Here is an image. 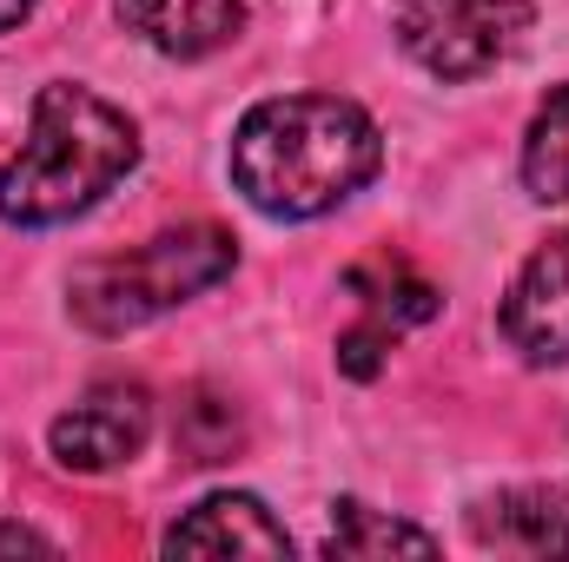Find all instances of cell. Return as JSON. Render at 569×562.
<instances>
[{
    "label": "cell",
    "instance_id": "obj_7",
    "mask_svg": "<svg viewBox=\"0 0 569 562\" xmlns=\"http://www.w3.org/2000/svg\"><path fill=\"white\" fill-rule=\"evenodd\" d=\"M470 536L483 550L563 562L569 556V483H510L470 503Z\"/></svg>",
    "mask_w": 569,
    "mask_h": 562
},
{
    "label": "cell",
    "instance_id": "obj_9",
    "mask_svg": "<svg viewBox=\"0 0 569 562\" xmlns=\"http://www.w3.org/2000/svg\"><path fill=\"white\" fill-rule=\"evenodd\" d=\"M127 33H140L166 60H206L239 40L246 0H113Z\"/></svg>",
    "mask_w": 569,
    "mask_h": 562
},
{
    "label": "cell",
    "instance_id": "obj_11",
    "mask_svg": "<svg viewBox=\"0 0 569 562\" xmlns=\"http://www.w3.org/2000/svg\"><path fill=\"white\" fill-rule=\"evenodd\" d=\"M517 172H523V192L537 205H563L569 199V80L537 107L523 152H517Z\"/></svg>",
    "mask_w": 569,
    "mask_h": 562
},
{
    "label": "cell",
    "instance_id": "obj_3",
    "mask_svg": "<svg viewBox=\"0 0 569 562\" xmlns=\"http://www.w3.org/2000/svg\"><path fill=\"white\" fill-rule=\"evenodd\" d=\"M232 265H239V245L226 225H179V232H159L120 259L80 265L67 284V311L93 338H127L152 318L192 304L219 279H232Z\"/></svg>",
    "mask_w": 569,
    "mask_h": 562
},
{
    "label": "cell",
    "instance_id": "obj_10",
    "mask_svg": "<svg viewBox=\"0 0 569 562\" xmlns=\"http://www.w3.org/2000/svg\"><path fill=\"white\" fill-rule=\"evenodd\" d=\"M325 556L331 562H378V556H437V536L418 523H398L358 496L331 503V530H325Z\"/></svg>",
    "mask_w": 569,
    "mask_h": 562
},
{
    "label": "cell",
    "instance_id": "obj_14",
    "mask_svg": "<svg viewBox=\"0 0 569 562\" xmlns=\"http://www.w3.org/2000/svg\"><path fill=\"white\" fill-rule=\"evenodd\" d=\"M385 351H391V324H385V318H365L358 331H345V338H338V371L365 384V378H378V371H385Z\"/></svg>",
    "mask_w": 569,
    "mask_h": 562
},
{
    "label": "cell",
    "instance_id": "obj_2",
    "mask_svg": "<svg viewBox=\"0 0 569 562\" xmlns=\"http://www.w3.org/2000/svg\"><path fill=\"white\" fill-rule=\"evenodd\" d=\"M140 165V127L93 87L53 80L33 93L27 140L0 165V219L20 232L93 212Z\"/></svg>",
    "mask_w": 569,
    "mask_h": 562
},
{
    "label": "cell",
    "instance_id": "obj_16",
    "mask_svg": "<svg viewBox=\"0 0 569 562\" xmlns=\"http://www.w3.org/2000/svg\"><path fill=\"white\" fill-rule=\"evenodd\" d=\"M27 13H33V0H0V33H7V27H20Z\"/></svg>",
    "mask_w": 569,
    "mask_h": 562
},
{
    "label": "cell",
    "instance_id": "obj_15",
    "mask_svg": "<svg viewBox=\"0 0 569 562\" xmlns=\"http://www.w3.org/2000/svg\"><path fill=\"white\" fill-rule=\"evenodd\" d=\"M0 556H60V543L27 523H0Z\"/></svg>",
    "mask_w": 569,
    "mask_h": 562
},
{
    "label": "cell",
    "instance_id": "obj_8",
    "mask_svg": "<svg viewBox=\"0 0 569 562\" xmlns=\"http://www.w3.org/2000/svg\"><path fill=\"white\" fill-rule=\"evenodd\" d=\"M166 556H291V530L252 490H219L166 530Z\"/></svg>",
    "mask_w": 569,
    "mask_h": 562
},
{
    "label": "cell",
    "instance_id": "obj_6",
    "mask_svg": "<svg viewBox=\"0 0 569 562\" xmlns=\"http://www.w3.org/2000/svg\"><path fill=\"white\" fill-rule=\"evenodd\" d=\"M497 324L510 351H523V364H569V225L523 259V272L503 291Z\"/></svg>",
    "mask_w": 569,
    "mask_h": 562
},
{
    "label": "cell",
    "instance_id": "obj_5",
    "mask_svg": "<svg viewBox=\"0 0 569 562\" xmlns=\"http://www.w3.org/2000/svg\"><path fill=\"white\" fill-rule=\"evenodd\" d=\"M152 436V391L127 384V378H107L93 384L73 411H60L47 430V450L60 456V470H80V476H107L120 463H133Z\"/></svg>",
    "mask_w": 569,
    "mask_h": 562
},
{
    "label": "cell",
    "instance_id": "obj_1",
    "mask_svg": "<svg viewBox=\"0 0 569 562\" xmlns=\"http://www.w3.org/2000/svg\"><path fill=\"white\" fill-rule=\"evenodd\" d=\"M385 165V133L358 100L279 93L232 133V185L266 219H318L365 192Z\"/></svg>",
    "mask_w": 569,
    "mask_h": 562
},
{
    "label": "cell",
    "instance_id": "obj_13",
    "mask_svg": "<svg viewBox=\"0 0 569 562\" xmlns=\"http://www.w3.org/2000/svg\"><path fill=\"white\" fill-rule=\"evenodd\" d=\"M345 284H351V291L371 304V318H385L391 331H398V324H425V318H437V284L418 279L411 265H351Z\"/></svg>",
    "mask_w": 569,
    "mask_h": 562
},
{
    "label": "cell",
    "instance_id": "obj_4",
    "mask_svg": "<svg viewBox=\"0 0 569 562\" xmlns=\"http://www.w3.org/2000/svg\"><path fill=\"white\" fill-rule=\"evenodd\" d=\"M398 47L430 80H477L503 67L530 33V0H398L391 7Z\"/></svg>",
    "mask_w": 569,
    "mask_h": 562
},
{
    "label": "cell",
    "instance_id": "obj_12",
    "mask_svg": "<svg viewBox=\"0 0 569 562\" xmlns=\"http://www.w3.org/2000/svg\"><path fill=\"white\" fill-rule=\"evenodd\" d=\"M172 443H179L186 463H226V456L246 443V418H239L232 398H219L212 384H199V391L179 404V418H172Z\"/></svg>",
    "mask_w": 569,
    "mask_h": 562
}]
</instances>
